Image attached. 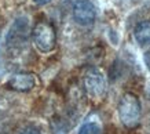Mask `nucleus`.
Masks as SVG:
<instances>
[{
  "instance_id": "obj_6",
  "label": "nucleus",
  "mask_w": 150,
  "mask_h": 134,
  "mask_svg": "<svg viewBox=\"0 0 150 134\" xmlns=\"http://www.w3.org/2000/svg\"><path fill=\"white\" fill-rule=\"evenodd\" d=\"M36 76L30 72H22V73L14 75L13 78H10V80L7 82V87L14 90V91L19 93H26L30 91L33 87H36Z\"/></svg>"
},
{
  "instance_id": "obj_4",
  "label": "nucleus",
  "mask_w": 150,
  "mask_h": 134,
  "mask_svg": "<svg viewBox=\"0 0 150 134\" xmlns=\"http://www.w3.org/2000/svg\"><path fill=\"white\" fill-rule=\"evenodd\" d=\"M83 83H84V90H86L87 96L91 100L99 101L105 97V94H106V79L99 69L91 68V69L87 71V73L84 75Z\"/></svg>"
},
{
  "instance_id": "obj_1",
  "label": "nucleus",
  "mask_w": 150,
  "mask_h": 134,
  "mask_svg": "<svg viewBox=\"0 0 150 134\" xmlns=\"http://www.w3.org/2000/svg\"><path fill=\"white\" fill-rule=\"evenodd\" d=\"M118 118L121 120L127 129H135L139 125L141 120V102L139 98L132 94V93H125L118 101Z\"/></svg>"
},
{
  "instance_id": "obj_2",
  "label": "nucleus",
  "mask_w": 150,
  "mask_h": 134,
  "mask_svg": "<svg viewBox=\"0 0 150 134\" xmlns=\"http://www.w3.org/2000/svg\"><path fill=\"white\" fill-rule=\"evenodd\" d=\"M29 39V18L28 17H18L13 22L7 36H6V46L8 51H19L26 46Z\"/></svg>"
},
{
  "instance_id": "obj_5",
  "label": "nucleus",
  "mask_w": 150,
  "mask_h": 134,
  "mask_svg": "<svg viewBox=\"0 0 150 134\" xmlns=\"http://www.w3.org/2000/svg\"><path fill=\"white\" fill-rule=\"evenodd\" d=\"M96 10L90 0H79L73 7V18L79 25L87 26L95 21Z\"/></svg>"
},
{
  "instance_id": "obj_7",
  "label": "nucleus",
  "mask_w": 150,
  "mask_h": 134,
  "mask_svg": "<svg viewBox=\"0 0 150 134\" xmlns=\"http://www.w3.org/2000/svg\"><path fill=\"white\" fill-rule=\"evenodd\" d=\"M134 37L139 46L150 44V21H142L134 29Z\"/></svg>"
},
{
  "instance_id": "obj_8",
  "label": "nucleus",
  "mask_w": 150,
  "mask_h": 134,
  "mask_svg": "<svg viewBox=\"0 0 150 134\" xmlns=\"http://www.w3.org/2000/svg\"><path fill=\"white\" fill-rule=\"evenodd\" d=\"M79 134H102V131H100L99 125H96L94 122H88L80 127Z\"/></svg>"
},
{
  "instance_id": "obj_11",
  "label": "nucleus",
  "mask_w": 150,
  "mask_h": 134,
  "mask_svg": "<svg viewBox=\"0 0 150 134\" xmlns=\"http://www.w3.org/2000/svg\"><path fill=\"white\" fill-rule=\"evenodd\" d=\"M33 1H35L37 6H44V4H48L51 0H33Z\"/></svg>"
},
{
  "instance_id": "obj_10",
  "label": "nucleus",
  "mask_w": 150,
  "mask_h": 134,
  "mask_svg": "<svg viewBox=\"0 0 150 134\" xmlns=\"http://www.w3.org/2000/svg\"><path fill=\"white\" fill-rule=\"evenodd\" d=\"M145 64L147 66V69L150 71V50H147L145 53Z\"/></svg>"
},
{
  "instance_id": "obj_3",
  "label": "nucleus",
  "mask_w": 150,
  "mask_h": 134,
  "mask_svg": "<svg viewBox=\"0 0 150 134\" xmlns=\"http://www.w3.org/2000/svg\"><path fill=\"white\" fill-rule=\"evenodd\" d=\"M32 39L36 48L40 53H51L57 44V33L52 24L48 21H40L35 25L32 31Z\"/></svg>"
},
{
  "instance_id": "obj_9",
  "label": "nucleus",
  "mask_w": 150,
  "mask_h": 134,
  "mask_svg": "<svg viewBox=\"0 0 150 134\" xmlns=\"http://www.w3.org/2000/svg\"><path fill=\"white\" fill-rule=\"evenodd\" d=\"M19 134H41V133H40V130L37 129V127H35V126H26V127H23L21 130Z\"/></svg>"
}]
</instances>
